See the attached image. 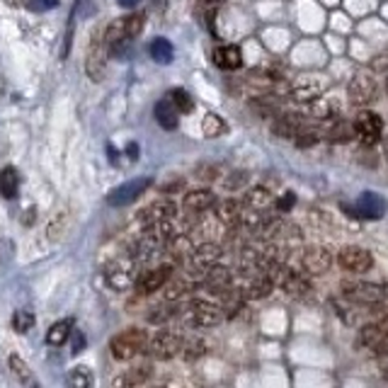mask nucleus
Instances as JSON below:
<instances>
[{"label": "nucleus", "mask_w": 388, "mask_h": 388, "mask_svg": "<svg viewBox=\"0 0 388 388\" xmlns=\"http://www.w3.org/2000/svg\"><path fill=\"white\" fill-rule=\"evenodd\" d=\"M153 114H156V122L161 124L163 129H168V131L178 129L180 112H178V107H175L173 102L168 100V97L161 100V102H156V107H153Z\"/></svg>", "instance_id": "nucleus-24"}, {"label": "nucleus", "mask_w": 388, "mask_h": 388, "mask_svg": "<svg viewBox=\"0 0 388 388\" xmlns=\"http://www.w3.org/2000/svg\"><path fill=\"white\" fill-rule=\"evenodd\" d=\"M386 214V202L381 194L376 192H364L359 194V199L355 202V216L362 221H379Z\"/></svg>", "instance_id": "nucleus-14"}, {"label": "nucleus", "mask_w": 388, "mask_h": 388, "mask_svg": "<svg viewBox=\"0 0 388 388\" xmlns=\"http://www.w3.org/2000/svg\"><path fill=\"white\" fill-rule=\"evenodd\" d=\"M194 289V284L190 282V277H173L168 284H165V301L168 304H175V301H180L182 296H187L190 291Z\"/></svg>", "instance_id": "nucleus-29"}, {"label": "nucleus", "mask_w": 388, "mask_h": 388, "mask_svg": "<svg viewBox=\"0 0 388 388\" xmlns=\"http://www.w3.org/2000/svg\"><path fill=\"white\" fill-rule=\"evenodd\" d=\"M10 369H13L17 381H20L25 388H39L37 379H34V374H32V369L27 367V362L20 355H10Z\"/></svg>", "instance_id": "nucleus-30"}, {"label": "nucleus", "mask_w": 388, "mask_h": 388, "mask_svg": "<svg viewBox=\"0 0 388 388\" xmlns=\"http://www.w3.org/2000/svg\"><path fill=\"white\" fill-rule=\"evenodd\" d=\"M107 44L105 39H97L90 44V51H88V61H85V68H88V76L93 81H102L105 78V66H107Z\"/></svg>", "instance_id": "nucleus-19"}, {"label": "nucleus", "mask_w": 388, "mask_h": 388, "mask_svg": "<svg viewBox=\"0 0 388 388\" xmlns=\"http://www.w3.org/2000/svg\"><path fill=\"white\" fill-rule=\"evenodd\" d=\"M272 204H275V197L267 187H250L243 197V207L248 211H255V214H265Z\"/></svg>", "instance_id": "nucleus-22"}, {"label": "nucleus", "mask_w": 388, "mask_h": 388, "mask_svg": "<svg viewBox=\"0 0 388 388\" xmlns=\"http://www.w3.org/2000/svg\"><path fill=\"white\" fill-rule=\"evenodd\" d=\"M180 311H182V308H178V304H168V301H165L163 306L153 308L151 316H148V321H151V323H165V321H170V318H173L175 313H180Z\"/></svg>", "instance_id": "nucleus-40"}, {"label": "nucleus", "mask_w": 388, "mask_h": 388, "mask_svg": "<svg viewBox=\"0 0 388 388\" xmlns=\"http://www.w3.org/2000/svg\"><path fill=\"white\" fill-rule=\"evenodd\" d=\"M357 347L374 357H388V335L376 323L364 325L357 335Z\"/></svg>", "instance_id": "nucleus-11"}, {"label": "nucleus", "mask_w": 388, "mask_h": 388, "mask_svg": "<svg viewBox=\"0 0 388 388\" xmlns=\"http://www.w3.org/2000/svg\"><path fill=\"white\" fill-rule=\"evenodd\" d=\"M34 325V316L30 311H17L15 318H13V328L17 330V333H27Z\"/></svg>", "instance_id": "nucleus-41"}, {"label": "nucleus", "mask_w": 388, "mask_h": 388, "mask_svg": "<svg viewBox=\"0 0 388 388\" xmlns=\"http://www.w3.org/2000/svg\"><path fill=\"white\" fill-rule=\"evenodd\" d=\"M338 265L350 275H367L374 267V258L369 250L359 248V245H347L338 253Z\"/></svg>", "instance_id": "nucleus-8"}, {"label": "nucleus", "mask_w": 388, "mask_h": 388, "mask_svg": "<svg viewBox=\"0 0 388 388\" xmlns=\"http://www.w3.org/2000/svg\"><path fill=\"white\" fill-rule=\"evenodd\" d=\"M250 110H253L258 117H265V119H275L279 117V100L275 95H260L255 100H250Z\"/></svg>", "instance_id": "nucleus-27"}, {"label": "nucleus", "mask_w": 388, "mask_h": 388, "mask_svg": "<svg viewBox=\"0 0 388 388\" xmlns=\"http://www.w3.org/2000/svg\"><path fill=\"white\" fill-rule=\"evenodd\" d=\"M245 182H248V173L245 170H238V173H231L224 182L226 190H241V187H245Z\"/></svg>", "instance_id": "nucleus-42"}, {"label": "nucleus", "mask_w": 388, "mask_h": 388, "mask_svg": "<svg viewBox=\"0 0 388 388\" xmlns=\"http://www.w3.org/2000/svg\"><path fill=\"white\" fill-rule=\"evenodd\" d=\"M148 187H151V178L129 180V182H124V185L114 187V190L107 194V204H110V207H127V204L136 202Z\"/></svg>", "instance_id": "nucleus-12"}, {"label": "nucleus", "mask_w": 388, "mask_h": 388, "mask_svg": "<svg viewBox=\"0 0 388 388\" xmlns=\"http://www.w3.org/2000/svg\"><path fill=\"white\" fill-rule=\"evenodd\" d=\"M296 204V194L294 192H287L282 199H277V211H289L291 207Z\"/></svg>", "instance_id": "nucleus-46"}, {"label": "nucleus", "mask_w": 388, "mask_h": 388, "mask_svg": "<svg viewBox=\"0 0 388 388\" xmlns=\"http://www.w3.org/2000/svg\"><path fill=\"white\" fill-rule=\"evenodd\" d=\"M173 279V265H158V267H153V270H148L144 272L139 279H136V294L139 296H151V294H156V291H161L165 284Z\"/></svg>", "instance_id": "nucleus-10"}, {"label": "nucleus", "mask_w": 388, "mask_h": 388, "mask_svg": "<svg viewBox=\"0 0 388 388\" xmlns=\"http://www.w3.org/2000/svg\"><path fill=\"white\" fill-rule=\"evenodd\" d=\"M182 338L175 330H158V333L151 335L148 340V347L146 352L151 355L153 359H173L178 352H182Z\"/></svg>", "instance_id": "nucleus-7"}, {"label": "nucleus", "mask_w": 388, "mask_h": 388, "mask_svg": "<svg viewBox=\"0 0 388 388\" xmlns=\"http://www.w3.org/2000/svg\"><path fill=\"white\" fill-rule=\"evenodd\" d=\"M243 214L245 207L238 199H224V202H216L214 207V219L224 228H236L238 224H243Z\"/></svg>", "instance_id": "nucleus-17"}, {"label": "nucleus", "mask_w": 388, "mask_h": 388, "mask_svg": "<svg viewBox=\"0 0 388 388\" xmlns=\"http://www.w3.org/2000/svg\"><path fill=\"white\" fill-rule=\"evenodd\" d=\"M275 279H272L267 272H262V275H255V277H250V282H248V287L243 289V296L245 299H250V301H262V299H267V296L275 291Z\"/></svg>", "instance_id": "nucleus-21"}, {"label": "nucleus", "mask_w": 388, "mask_h": 388, "mask_svg": "<svg viewBox=\"0 0 388 388\" xmlns=\"http://www.w3.org/2000/svg\"><path fill=\"white\" fill-rule=\"evenodd\" d=\"M182 323L190 328H216L224 321V308L209 304V301H192L190 306L182 308Z\"/></svg>", "instance_id": "nucleus-4"}, {"label": "nucleus", "mask_w": 388, "mask_h": 388, "mask_svg": "<svg viewBox=\"0 0 388 388\" xmlns=\"http://www.w3.org/2000/svg\"><path fill=\"white\" fill-rule=\"evenodd\" d=\"M85 347V335L83 333H73V355H78Z\"/></svg>", "instance_id": "nucleus-48"}, {"label": "nucleus", "mask_w": 388, "mask_h": 388, "mask_svg": "<svg viewBox=\"0 0 388 388\" xmlns=\"http://www.w3.org/2000/svg\"><path fill=\"white\" fill-rule=\"evenodd\" d=\"M355 136H357L355 124L345 122V119H335V122L328 127V131H325V139H328L330 144H350Z\"/></svg>", "instance_id": "nucleus-26"}, {"label": "nucleus", "mask_w": 388, "mask_h": 388, "mask_svg": "<svg viewBox=\"0 0 388 388\" xmlns=\"http://www.w3.org/2000/svg\"><path fill=\"white\" fill-rule=\"evenodd\" d=\"M202 129H204V136H209V139H216V136L226 134L228 127H226L224 117H219V114H207V117H204Z\"/></svg>", "instance_id": "nucleus-37"}, {"label": "nucleus", "mask_w": 388, "mask_h": 388, "mask_svg": "<svg viewBox=\"0 0 388 388\" xmlns=\"http://www.w3.org/2000/svg\"><path fill=\"white\" fill-rule=\"evenodd\" d=\"M204 352H207V347H204V342H199V340H192V342H187V345H182V355L187 359H197V357H202Z\"/></svg>", "instance_id": "nucleus-44"}, {"label": "nucleus", "mask_w": 388, "mask_h": 388, "mask_svg": "<svg viewBox=\"0 0 388 388\" xmlns=\"http://www.w3.org/2000/svg\"><path fill=\"white\" fill-rule=\"evenodd\" d=\"M376 325H379V328L388 335V313H384V316L379 318V323H376Z\"/></svg>", "instance_id": "nucleus-51"}, {"label": "nucleus", "mask_w": 388, "mask_h": 388, "mask_svg": "<svg viewBox=\"0 0 388 388\" xmlns=\"http://www.w3.org/2000/svg\"><path fill=\"white\" fill-rule=\"evenodd\" d=\"M151 379V364H136L122 376V388H141Z\"/></svg>", "instance_id": "nucleus-32"}, {"label": "nucleus", "mask_w": 388, "mask_h": 388, "mask_svg": "<svg viewBox=\"0 0 388 388\" xmlns=\"http://www.w3.org/2000/svg\"><path fill=\"white\" fill-rule=\"evenodd\" d=\"M5 3H8L10 8H27V3H30V0H5Z\"/></svg>", "instance_id": "nucleus-50"}, {"label": "nucleus", "mask_w": 388, "mask_h": 388, "mask_svg": "<svg viewBox=\"0 0 388 388\" xmlns=\"http://www.w3.org/2000/svg\"><path fill=\"white\" fill-rule=\"evenodd\" d=\"M20 192V175L15 168H3L0 170V194L3 199H15Z\"/></svg>", "instance_id": "nucleus-31"}, {"label": "nucleus", "mask_w": 388, "mask_h": 388, "mask_svg": "<svg viewBox=\"0 0 388 388\" xmlns=\"http://www.w3.org/2000/svg\"><path fill=\"white\" fill-rule=\"evenodd\" d=\"M384 158H386V161H388V139L384 141Z\"/></svg>", "instance_id": "nucleus-53"}, {"label": "nucleus", "mask_w": 388, "mask_h": 388, "mask_svg": "<svg viewBox=\"0 0 388 388\" xmlns=\"http://www.w3.org/2000/svg\"><path fill=\"white\" fill-rule=\"evenodd\" d=\"M304 129V117L299 112H284L272 122V134L279 136V139H296Z\"/></svg>", "instance_id": "nucleus-20"}, {"label": "nucleus", "mask_w": 388, "mask_h": 388, "mask_svg": "<svg viewBox=\"0 0 388 388\" xmlns=\"http://www.w3.org/2000/svg\"><path fill=\"white\" fill-rule=\"evenodd\" d=\"M301 265H304L306 275L321 277L330 270V267H333V253H330L328 248H321V245L308 248L304 253V258H301Z\"/></svg>", "instance_id": "nucleus-15"}, {"label": "nucleus", "mask_w": 388, "mask_h": 388, "mask_svg": "<svg viewBox=\"0 0 388 388\" xmlns=\"http://www.w3.org/2000/svg\"><path fill=\"white\" fill-rule=\"evenodd\" d=\"M139 262H136L134 258H119V260H114L107 265V272H105V279H107V284H110L112 289H117V291H124V289H129V287H136V279H139Z\"/></svg>", "instance_id": "nucleus-5"}, {"label": "nucleus", "mask_w": 388, "mask_h": 388, "mask_svg": "<svg viewBox=\"0 0 388 388\" xmlns=\"http://www.w3.org/2000/svg\"><path fill=\"white\" fill-rule=\"evenodd\" d=\"M284 221L279 219L277 214H262L260 224L253 228V236L258 238V241H272V238H277V233L282 231Z\"/></svg>", "instance_id": "nucleus-25"}, {"label": "nucleus", "mask_w": 388, "mask_h": 388, "mask_svg": "<svg viewBox=\"0 0 388 388\" xmlns=\"http://www.w3.org/2000/svg\"><path fill=\"white\" fill-rule=\"evenodd\" d=\"M151 59L156 61V64H163V66H168V64H173V56H175V49H173V44L168 42V39H163V37H158V39H153L151 42Z\"/></svg>", "instance_id": "nucleus-33"}, {"label": "nucleus", "mask_w": 388, "mask_h": 388, "mask_svg": "<svg viewBox=\"0 0 388 388\" xmlns=\"http://www.w3.org/2000/svg\"><path fill=\"white\" fill-rule=\"evenodd\" d=\"M56 5H59V0H30L27 8H30L32 13H47V10H54Z\"/></svg>", "instance_id": "nucleus-45"}, {"label": "nucleus", "mask_w": 388, "mask_h": 388, "mask_svg": "<svg viewBox=\"0 0 388 388\" xmlns=\"http://www.w3.org/2000/svg\"><path fill=\"white\" fill-rule=\"evenodd\" d=\"M231 287H233V272L228 270V267H224V265L211 267V270L202 279V289L209 291V294H214V296L228 294Z\"/></svg>", "instance_id": "nucleus-16"}, {"label": "nucleus", "mask_w": 388, "mask_h": 388, "mask_svg": "<svg viewBox=\"0 0 388 388\" xmlns=\"http://www.w3.org/2000/svg\"><path fill=\"white\" fill-rule=\"evenodd\" d=\"M359 163L367 165V168H376V165H379V163H376V156H374V153H367V151H364L362 156H359Z\"/></svg>", "instance_id": "nucleus-49"}, {"label": "nucleus", "mask_w": 388, "mask_h": 388, "mask_svg": "<svg viewBox=\"0 0 388 388\" xmlns=\"http://www.w3.org/2000/svg\"><path fill=\"white\" fill-rule=\"evenodd\" d=\"M376 81L369 73H355L350 85H347V97H350L352 105L357 107H367L369 102L376 100Z\"/></svg>", "instance_id": "nucleus-13"}, {"label": "nucleus", "mask_w": 388, "mask_h": 388, "mask_svg": "<svg viewBox=\"0 0 388 388\" xmlns=\"http://www.w3.org/2000/svg\"><path fill=\"white\" fill-rule=\"evenodd\" d=\"M355 134L364 148H374L381 141V136H384V119L369 110L359 112L355 119Z\"/></svg>", "instance_id": "nucleus-6"}, {"label": "nucleus", "mask_w": 388, "mask_h": 388, "mask_svg": "<svg viewBox=\"0 0 388 388\" xmlns=\"http://www.w3.org/2000/svg\"><path fill=\"white\" fill-rule=\"evenodd\" d=\"M386 93H388V78H386Z\"/></svg>", "instance_id": "nucleus-54"}, {"label": "nucleus", "mask_w": 388, "mask_h": 388, "mask_svg": "<svg viewBox=\"0 0 388 388\" xmlns=\"http://www.w3.org/2000/svg\"><path fill=\"white\" fill-rule=\"evenodd\" d=\"M168 100L173 102L175 107H178V112H180V114H187V112H192V110H194V100H192V95L187 93V90H182V88L170 90Z\"/></svg>", "instance_id": "nucleus-38"}, {"label": "nucleus", "mask_w": 388, "mask_h": 388, "mask_svg": "<svg viewBox=\"0 0 388 388\" xmlns=\"http://www.w3.org/2000/svg\"><path fill=\"white\" fill-rule=\"evenodd\" d=\"M340 112V105L338 100H330V97H318L316 102H313V114H316L318 119H335V114Z\"/></svg>", "instance_id": "nucleus-36"}, {"label": "nucleus", "mask_w": 388, "mask_h": 388, "mask_svg": "<svg viewBox=\"0 0 388 388\" xmlns=\"http://www.w3.org/2000/svg\"><path fill=\"white\" fill-rule=\"evenodd\" d=\"M340 291L345 299L359 301V304H384V301H388V284L345 279V282L340 284Z\"/></svg>", "instance_id": "nucleus-3"}, {"label": "nucleus", "mask_w": 388, "mask_h": 388, "mask_svg": "<svg viewBox=\"0 0 388 388\" xmlns=\"http://www.w3.org/2000/svg\"><path fill=\"white\" fill-rule=\"evenodd\" d=\"M73 325H76V321H73V318H64V321L54 323L49 328V333H47V342H49L51 347L66 345L68 338H73Z\"/></svg>", "instance_id": "nucleus-28"}, {"label": "nucleus", "mask_w": 388, "mask_h": 388, "mask_svg": "<svg viewBox=\"0 0 388 388\" xmlns=\"http://www.w3.org/2000/svg\"><path fill=\"white\" fill-rule=\"evenodd\" d=\"M207 3H216V0H207Z\"/></svg>", "instance_id": "nucleus-55"}, {"label": "nucleus", "mask_w": 388, "mask_h": 388, "mask_svg": "<svg viewBox=\"0 0 388 388\" xmlns=\"http://www.w3.org/2000/svg\"><path fill=\"white\" fill-rule=\"evenodd\" d=\"M175 216H178V204L173 199H156V202H151L136 214V221L144 228H148L163 224V221H175Z\"/></svg>", "instance_id": "nucleus-9"}, {"label": "nucleus", "mask_w": 388, "mask_h": 388, "mask_svg": "<svg viewBox=\"0 0 388 388\" xmlns=\"http://www.w3.org/2000/svg\"><path fill=\"white\" fill-rule=\"evenodd\" d=\"M148 347V340H146V333L139 328H129V330H122L119 335H114L112 342H110V352L117 362H127V359H134L139 355H144Z\"/></svg>", "instance_id": "nucleus-2"}, {"label": "nucleus", "mask_w": 388, "mask_h": 388, "mask_svg": "<svg viewBox=\"0 0 388 388\" xmlns=\"http://www.w3.org/2000/svg\"><path fill=\"white\" fill-rule=\"evenodd\" d=\"M318 141H321V136H318L316 131H301V134L294 139V144H296V148H311V146H316Z\"/></svg>", "instance_id": "nucleus-43"}, {"label": "nucleus", "mask_w": 388, "mask_h": 388, "mask_svg": "<svg viewBox=\"0 0 388 388\" xmlns=\"http://www.w3.org/2000/svg\"><path fill=\"white\" fill-rule=\"evenodd\" d=\"M224 258V248L219 243H199L187 253V277H199L204 275L211 267L219 265V260Z\"/></svg>", "instance_id": "nucleus-1"}, {"label": "nucleus", "mask_w": 388, "mask_h": 388, "mask_svg": "<svg viewBox=\"0 0 388 388\" xmlns=\"http://www.w3.org/2000/svg\"><path fill=\"white\" fill-rule=\"evenodd\" d=\"M214 207H216V194L211 190H192L182 199V209L190 216H202Z\"/></svg>", "instance_id": "nucleus-18"}, {"label": "nucleus", "mask_w": 388, "mask_h": 388, "mask_svg": "<svg viewBox=\"0 0 388 388\" xmlns=\"http://www.w3.org/2000/svg\"><path fill=\"white\" fill-rule=\"evenodd\" d=\"M68 388H93V374L88 367H73L66 376Z\"/></svg>", "instance_id": "nucleus-35"}, {"label": "nucleus", "mask_w": 388, "mask_h": 388, "mask_svg": "<svg viewBox=\"0 0 388 388\" xmlns=\"http://www.w3.org/2000/svg\"><path fill=\"white\" fill-rule=\"evenodd\" d=\"M214 64L224 71H238L243 66V51L236 44H226L214 51Z\"/></svg>", "instance_id": "nucleus-23"}, {"label": "nucleus", "mask_w": 388, "mask_h": 388, "mask_svg": "<svg viewBox=\"0 0 388 388\" xmlns=\"http://www.w3.org/2000/svg\"><path fill=\"white\" fill-rule=\"evenodd\" d=\"M119 5H122V8H136V5L141 3V0H117Z\"/></svg>", "instance_id": "nucleus-52"}, {"label": "nucleus", "mask_w": 388, "mask_h": 388, "mask_svg": "<svg viewBox=\"0 0 388 388\" xmlns=\"http://www.w3.org/2000/svg\"><path fill=\"white\" fill-rule=\"evenodd\" d=\"M146 27V15L144 13H131L129 17H124V32H127L129 39L139 37Z\"/></svg>", "instance_id": "nucleus-39"}, {"label": "nucleus", "mask_w": 388, "mask_h": 388, "mask_svg": "<svg viewBox=\"0 0 388 388\" xmlns=\"http://www.w3.org/2000/svg\"><path fill=\"white\" fill-rule=\"evenodd\" d=\"M216 175H219V170L214 168V165H199L197 168V178H204V180H216Z\"/></svg>", "instance_id": "nucleus-47"}, {"label": "nucleus", "mask_w": 388, "mask_h": 388, "mask_svg": "<svg viewBox=\"0 0 388 388\" xmlns=\"http://www.w3.org/2000/svg\"><path fill=\"white\" fill-rule=\"evenodd\" d=\"M323 93V85H316V83H301L291 90V100L296 102H316L318 97Z\"/></svg>", "instance_id": "nucleus-34"}]
</instances>
